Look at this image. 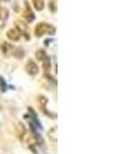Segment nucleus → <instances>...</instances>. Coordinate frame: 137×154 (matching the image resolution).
Returning a JSON list of instances; mask_svg holds the SVG:
<instances>
[{"instance_id":"obj_9","label":"nucleus","mask_w":137,"mask_h":154,"mask_svg":"<svg viewBox=\"0 0 137 154\" xmlns=\"http://www.w3.org/2000/svg\"><path fill=\"white\" fill-rule=\"evenodd\" d=\"M18 133L21 141H26L27 137H28V131H27V130L25 128V126L22 123H19L18 125Z\"/></svg>"},{"instance_id":"obj_8","label":"nucleus","mask_w":137,"mask_h":154,"mask_svg":"<svg viewBox=\"0 0 137 154\" xmlns=\"http://www.w3.org/2000/svg\"><path fill=\"white\" fill-rule=\"evenodd\" d=\"M6 35H7V38L11 39L12 41H18V40H20V38H21V34L19 33V31L16 28L14 29L12 28L11 30H8Z\"/></svg>"},{"instance_id":"obj_16","label":"nucleus","mask_w":137,"mask_h":154,"mask_svg":"<svg viewBox=\"0 0 137 154\" xmlns=\"http://www.w3.org/2000/svg\"><path fill=\"white\" fill-rule=\"evenodd\" d=\"M4 1H8V0H4Z\"/></svg>"},{"instance_id":"obj_3","label":"nucleus","mask_w":137,"mask_h":154,"mask_svg":"<svg viewBox=\"0 0 137 154\" xmlns=\"http://www.w3.org/2000/svg\"><path fill=\"white\" fill-rule=\"evenodd\" d=\"M16 29L19 31V33L22 36L25 37V39L29 40L30 39V32H29V27L28 25H26L25 23L21 21H17L16 22Z\"/></svg>"},{"instance_id":"obj_4","label":"nucleus","mask_w":137,"mask_h":154,"mask_svg":"<svg viewBox=\"0 0 137 154\" xmlns=\"http://www.w3.org/2000/svg\"><path fill=\"white\" fill-rule=\"evenodd\" d=\"M25 69H26V72L31 76H35L36 74H38V66L33 60H29L26 63V66H25Z\"/></svg>"},{"instance_id":"obj_7","label":"nucleus","mask_w":137,"mask_h":154,"mask_svg":"<svg viewBox=\"0 0 137 154\" xmlns=\"http://www.w3.org/2000/svg\"><path fill=\"white\" fill-rule=\"evenodd\" d=\"M7 18H8V11L5 7L0 4V29H2L5 25Z\"/></svg>"},{"instance_id":"obj_1","label":"nucleus","mask_w":137,"mask_h":154,"mask_svg":"<svg viewBox=\"0 0 137 154\" xmlns=\"http://www.w3.org/2000/svg\"><path fill=\"white\" fill-rule=\"evenodd\" d=\"M34 33L36 37H42L44 35H54L56 33V28L51 24L48 23H39L36 25L34 29Z\"/></svg>"},{"instance_id":"obj_2","label":"nucleus","mask_w":137,"mask_h":154,"mask_svg":"<svg viewBox=\"0 0 137 154\" xmlns=\"http://www.w3.org/2000/svg\"><path fill=\"white\" fill-rule=\"evenodd\" d=\"M28 111H29V115L27 114L26 116L27 117H29V121H31V122L36 126L37 130H39V131L43 130V128H42V125L40 123V120H39L38 117H37V114H36L35 111H34V109L31 108V107H29Z\"/></svg>"},{"instance_id":"obj_13","label":"nucleus","mask_w":137,"mask_h":154,"mask_svg":"<svg viewBox=\"0 0 137 154\" xmlns=\"http://www.w3.org/2000/svg\"><path fill=\"white\" fill-rule=\"evenodd\" d=\"M35 57H36V59L38 60V61H43L44 59L46 58V51H43V49H38V51L35 53Z\"/></svg>"},{"instance_id":"obj_5","label":"nucleus","mask_w":137,"mask_h":154,"mask_svg":"<svg viewBox=\"0 0 137 154\" xmlns=\"http://www.w3.org/2000/svg\"><path fill=\"white\" fill-rule=\"evenodd\" d=\"M38 102H39V106H40L41 110L43 111V113H46V115H49L51 118H56L57 117L56 114L51 113L49 111H48V109H46V105H48V102H49L48 99L44 98L43 96H39L38 97Z\"/></svg>"},{"instance_id":"obj_12","label":"nucleus","mask_w":137,"mask_h":154,"mask_svg":"<svg viewBox=\"0 0 137 154\" xmlns=\"http://www.w3.org/2000/svg\"><path fill=\"white\" fill-rule=\"evenodd\" d=\"M1 49L5 56H9L11 54L14 53V46L11 45V44H8V43H3Z\"/></svg>"},{"instance_id":"obj_14","label":"nucleus","mask_w":137,"mask_h":154,"mask_svg":"<svg viewBox=\"0 0 137 154\" xmlns=\"http://www.w3.org/2000/svg\"><path fill=\"white\" fill-rule=\"evenodd\" d=\"M0 91H1V93H5V91H7L6 81L2 76H0Z\"/></svg>"},{"instance_id":"obj_6","label":"nucleus","mask_w":137,"mask_h":154,"mask_svg":"<svg viewBox=\"0 0 137 154\" xmlns=\"http://www.w3.org/2000/svg\"><path fill=\"white\" fill-rule=\"evenodd\" d=\"M24 18L26 19V21L28 23H31L35 20V14L32 11L31 7L29 5L28 1H25V11H24Z\"/></svg>"},{"instance_id":"obj_11","label":"nucleus","mask_w":137,"mask_h":154,"mask_svg":"<svg viewBox=\"0 0 137 154\" xmlns=\"http://www.w3.org/2000/svg\"><path fill=\"white\" fill-rule=\"evenodd\" d=\"M32 2H33V5L35 7V9L38 11H41L44 8V6H46L44 0H32Z\"/></svg>"},{"instance_id":"obj_15","label":"nucleus","mask_w":137,"mask_h":154,"mask_svg":"<svg viewBox=\"0 0 137 154\" xmlns=\"http://www.w3.org/2000/svg\"><path fill=\"white\" fill-rule=\"evenodd\" d=\"M56 2H55V0H52L51 2H49V8H51V11L52 12H55L57 11V8H56Z\"/></svg>"},{"instance_id":"obj_10","label":"nucleus","mask_w":137,"mask_h":154,"mask_svg":"<svg viewBox=\"0 0 137 154\" xmlns=\"http://www.w3.org/2000/svg\"><path fill=\"white\" fill-rule=\"evenodd\" d=\"M43 63V71H44V76L49 75V70H51V60L49 57H46V59L42 61Z\"/></svg>"}]
</instances>
